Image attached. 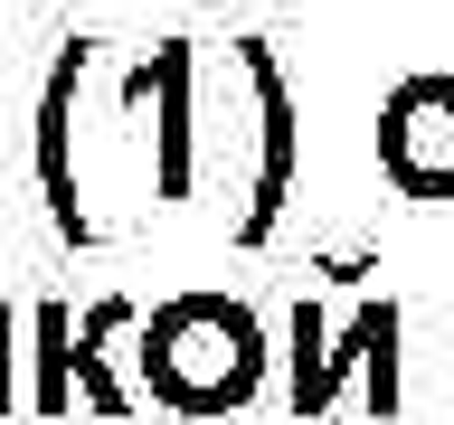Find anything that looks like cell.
Segmentation results:
<instances>
[{
	"label": "cell",
	"mask_w": 454,
	"mask_h": 425,
	"mask_svg": "<svg viewBox=\"0 0 454 425\" xmlns=\"http://www.w3.org/2000/svg\"><path fill=\"white\" fill-rule=\"evenodd\" d=\"M152 378H161L180 406H218V397L247 388V321L218 303H180L161 312L152 331Z\"/></svg>",
	"instance_id": "cell-1"
}]
</instances>
